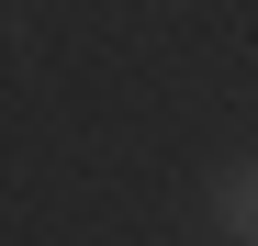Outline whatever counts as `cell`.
Listing matches in <instances>:
<instances>
[{"mask_svg": "<svg viewBox=\"0 0 258 246\" xmlns=\"http://www.w3.org/2000/svg\"><path fill=\"white\" fill-rule=\"evenodd\" d=\"M202 213H213V235H225V246H258V157H225V168H213Z\"/></svg>", "mask_w": 258, "mask_h": 246, "instance_id": "6da1fadb", "label": "cell"}]
</instances>
